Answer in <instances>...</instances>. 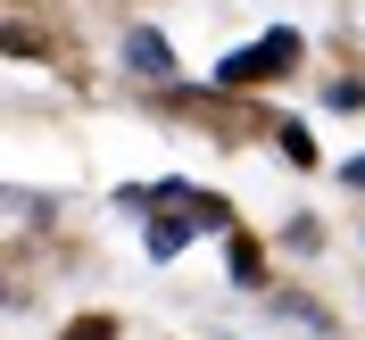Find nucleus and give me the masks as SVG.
I'll list each match as a JSON object with an SVG mask.
<instances>
[{
    "label": "nucleus",
    "mask_w": 365,
    "mask_h": 340,
    "mask_svg": "<svg viewBox=\"0 0 365 340\" xmlns=\"http://www.w3.org/2000/svg\"><path fill=\"white\" fill-rule=\"evenodd\" d=\"M232 274H241V282H257V274H266V257H257V241H241V232H232Z\"/></svg>",
    "instance_id": "5"
},
{
    "label": "nucleus",
    "mask_w": 365,
    "mask_h": 340,
    "mask_svg": "<svg viewBox=\"0 0 365 340\" xmlns=\"http://www.w3.org/2000/svg\"><path fill=\"white\" fill-rule=\"evenodd\" d=\"M299 67V25H274L257 50H232L225 67H216V91H250V83H274V75Z\"/></svg>",
    "instance_id": "1"
},
{
    "label": "nucleus",
    "mask_w": 365,
    "mask_h": 340,
    "mask_svg": "<svg viewBox=\"0 0 365 340\" xmlns=\"http://www.w3.org/2000/svg\"><path fill=\"white\" fill-rule=\"evenodd\" d=\"M125 58H133L141 75H175V50H166L158 34H150V25H133V42H125Z\"/></svg>",
    "instance_id": "3"
},
{
    "label": "nucleus",
    "mask_w": 365,
    "mask_h": 340,
    "mask_svg": "<svg viewBox=\"0 0 365 340\" xmlns=\"http://www.w3.org/2000/svg\"><path fill=\"white\" fill-rule=\"evenodd\" d=\"M349 182H357V191H365V158H349Z\"/></svg>",
    "instance_id": "8"
},
{
    "label": "nucleus",
    "mask_w": 365,
    "mask_h": 340,
    "mask_svg": "<svg viewBox=\"0 0 365 340\" xmlns=\"http://www.w3.org/2000/svg\"><path fill=\"white\" fill-rule=\"evenodd\" d=\"M0 50H9V58H42V34H25V25H0Z\"/></svg>",
    "instance_id": "6"
},
{
    "label": "nucleus",
    "mask_w": 365,
    "mask_h": 340,
    "mask_svg": "<svg viewBox=\"0 0 365 340\" xmlns=\"http://www.w3.org/2000/svg\"><path fill=\"white\" fill-rule=\"evenodd\" d=\"M191 232H200V225H182V207H158V225L141 232V241H150V257H182V249H191Z\"/></svg>",
    "instance_id": "2"
},
{
    "label": "nucleus",
    "mask_w": 365,
    "mask_h": 340,
    "mask_svg": "<svg viewBox=\"0 0 365 340\" xmlns=\"http://www.w3.org/2000/svg\"><path fill=\"white\" fill-rule=\"evenodd\" d=\"M58 340H116V324H108V316H75Z\"/></svg>",
    "instance_id": "7"
},
{
    "label": "nucleus",
    "mask_w": 365,
    "mask_h": 340,
    "mask_svg": "<svg viewBox=\"0 0 365 340\" xmlns=\"http://www.w3.org/2000/svg\"><path fill=\"white\" fill-rule=\"evenodd\" d=\"M282 158H291V166H316V133H307V125H282Z\"/></svg>",
    "instance_id": "4"
}]
</instances>
